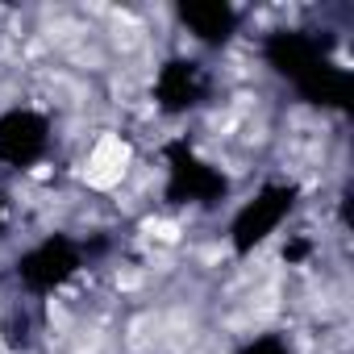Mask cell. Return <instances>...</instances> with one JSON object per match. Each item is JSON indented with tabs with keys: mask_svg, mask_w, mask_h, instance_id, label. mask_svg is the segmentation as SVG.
<instances>
[{
	"mask_svg": "<svg viewBox=\"0 0 354 354\" xmlns=\"http://www.w3.org/2000/svg\"><path fill=\"white\" fill-rule=\"evenodd\" d=\"M88 250L71 238V234H46L42 242H34L26 254H17L13 279L30 300H46L55 292H63L80 271H84Z\"/></svg>",
	"mask_w": 354,
	"mask_h": 354,
	"instance_id": "obj_1",
	"label": "cell"
},
{
	"mask_svg": "<svg viewBox=\"0 0 354 354\" xmlns=\"http://www.w3.org/2000/svg\"><path fill=\"white\" fill-rule=\"evenodd\" d=\"M292 209H296V184H283V180L263 184L250 201L238 205V213L230 221V246H234V254L246 259L259 246H267L279 234V225L292 217Z\"/></svg>",
	"mask_w": 354,
	"mask_h": 354,
	"instance_id": "obj_2",
	"label": "cell"
},
{
	"mask_svg": "<svg viewBox=\"0 0 354 354\" xmlns=\"http://www.w3.org/2000/svg\"><path fill=\"white\" fill-rule=\"evenodd\" d=\"M230 192V180H225V171L205 162L188 142H175L167 150V196L175 205H217L225 201Z\"/></svg>",
	"mask_w": 354,
	"mask_h": 354,
	"instance_id": "obj_3",
	"label": "cell"
},
{
	"mask_svg": "<svg viewBox=\"0 0 354 354\" xmlns=\"http://www.w3.org/2000/svg\"><path fill=\"white\" fill-rule=\"evenodd\" d=\"M50 150V117L42 109L17 104L0 113V167L34 171Z\"/></svg>",
	"mask_w": 354,
	"mask_h": 354,
	"instance_id": "obj_4",
	"label": "cell"
},
{
	"mask_svg": "<svg viewBox=\"0 0 354 354\" xmlns=\"http://www.w3.org/2000/svg\"><path fill=\"white\" fill-rule=\"evenodd\" d=\"M205 92H209V80H205L201 63H192V59H171L154 75V104L171 117L196 109L205 100Z\"/></svg>",
	"mask_w": 354,
	"mask_h": 354,
	"instance_id": "obj_5",
	"label": "cell"
},
{
	"mask_svg": "<svg viewBox=\"0 0 354 354\" xmlns=\"http://www.w3.org/2000/svg\"><path fill=\"white\" fill-rule=\"evenodd\" d=\"M180 17L192 30V38L205 46H221L238 30V13L230 5H188V9H180Z\"/></svg>",
	"mask_w": 354,
	"mask_h": 354,
	"instance_id": "obj_6",
	"label": "cell"
},
{
	"mask_svg": "<svg viewBox=\"0 0 354 354\" xmlns=\"http://www.w3.org/2000/svg\"><path fill=\"white\" fill-rule=\"evenodd\" d=\"M238 354H292V346H288V337H279V333H259V337H250Z\"/></svg>",
	"mask_w": 354,
	"mask_h": 354,
	"instance_id": "obj_7",
	"label": "cell"
},
{
	"mask_svg": "<svg viewBox=\"0 0 354 354\" xmlns=\"http://www.w3.org/2000/svg\"><path fill=\"white\" fill-rule=\"evenodd\" d=\"M5 221H9V201H5V192H0V230H5Z\"/></svg>",
	"mask_w": 354,
	"mask_h": 354,
	"instance_id": "obj_8",
	"label": "cell"
}]
</instances>
